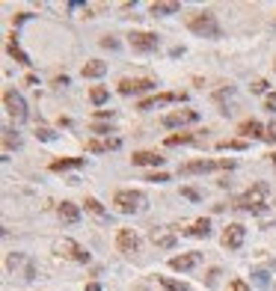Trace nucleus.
<instances>
[{"mask_svg":"<svg viewBox=\"0 0 276 291\" xmlns=\"http://www.w3.org/2000/svg\"><path fill=\"white\" fill-rule=\"evenodd\" d=\"M232 208H238V211H252V214L267 211V208H270V187H267L264 181L252 184L246 193H241L235 202H232Z\"/></svg>","mask_w":276,"mask_h":291,"instance_id":"1","label":"nucleus"},{"mask_svg":"<svg viewBox=\"0 0 276 291\" xmlns=\"http://www.w3.org/2000/svg\"><path fill=\"white\" fill-rule=\"evenodd\" d=\"M187 27L190 33H196V36H202V39H220L223 30H220V24H217V15L214 12H193L190 18H187Z\"/></svg>","mask_w":276,"mask_h":291,"instance_id":"2","label":"nucleus"},{"mask_svg":"<svg viewBox=\"0 0 276 291\" xmlns=\"http://www.w3.org/2000/svg\"><path fill=\"white\" fill-rule=\"evenodd\" d=\"M113 205H119L122 214H134V211H143L146 208V196L140 190H119L113 196Z\"/></svg>","mask_w":276,"mask_h":291,"instance_id":"3","label":"nucleus"},{"mask_svg":"<svg viewBox=\"0 0 276 291\" xmlns=\"http://www.w3.org/2000/svg\"><path fill=\"white\" fill-rule=\"evenodd\" d=\"M214 169H235V161H187L178 166L181 175H199V172H214Z\"/></svg>","mask_w":276,"mask_h":291,"instance_id":"4","label":"nucleus"},{"mask_svg":"<svg viewBox=\"0 0 276 291\" xmlns=\"http://www.w3.org/2000/svg\"><path fill=\"white\" fill-rule=\"evenodd\" d=\"M3 107H6V113L12 116V119H27V101L21 98V92H15V89H6L3 92Z\"/></svg>","mask_w":276,"mask_h":291,"instance_id":"5","label":"nucleus"},{"mask_svg":"<svg viewBox=\"0 0 276 291\" xmlns=\"http://www.w3.org/2000/svg\"><path fill=\"white\" fill-rule=\"evenodd\" d=\"M57 253H62L65 259H71V261H80V264H86V261H89L86 247H80V244H77V241H71V238H60V241H57Z\"/></svg>","mask_w":276,"mask_h":291,"instance_id":"6","label":"nucleus"},{"mask_svg":"<svg viewBox=\"0 0 276 291\" xmlns=\"http://www.w3.org/2000/svg\"><path fill=\"white\" fill-rule=\"evenodd\" d=\"M128 42H131L134 51H143V54H152V51L160 48V39H157L154 33H143V30H134L128 36Z\"/></svg>","mask_w":276,"mask_h":291,"instance_id":"7","label":"nucleus"},{"mask_svg":"<svg viewBox=\"0 0 276 291\" xmlns=\"http://www.w3.org/2000/svg\"><path fill=\"white\" fill-rule=\"evenodd\" d=\"M244 238H246V229L241 226V223H229V226L223 229V247L226 250H241L244 247Z\"/></svg>","mask_w":276,"mask_h":291,"instance_id":"8","label":"nucleus"},{"mask_svg":"<svg viewBox=\"0 0 276 291\" xmlns=\"http://www.w3.org/2000/svg\"><path fill=\"white\" fill-rule=\"evenodd\" d=\"M157 83L154 80H149V77H125V80H119V92L122 95H134V92H149V89H154Z\"/></svg>","mask_w":276,"mask_h":291,"instance_id":"9","label":"nucleus"},{"mask_svg":"<svg viewBox=\"0 0 276 291\" xmlns=\"http://www.w3.org/2000/svg\"><path fill=\"white\" fill-rule=\"evenodd\" d=\"M116 247H119V253H125V256H134V253L140 250V238L134 235V229H119Z\"/></svg>","mask_w":276,"mask_h":291,"instance_id":"10","label":"nucleus"},{"mask_svg":"<svg viewBox=\"0 0 276 291\" xmlns=\"http://www.w3.org/2000/svg\"><path fill=\"white\" fill-rule=\"evenodd\" d=\"M196 119H199V113H196V110H172V113H166V116H163V128L190 125V122H196Z\"/></svg>","mask_w":276,"mask_h":291,"instance_id":"11","label":"nucleus"},{"mask_svg":"<svg viewBox=\"0 0 276 291\" xmlns=\"http://www.w3.org/2000/svg\"><path fill=\"white\" fill-rule=\"evenodd\" d=\"M172 101H184V92L178 95V92H163V95H152L146 98V101H140L137 107L140 110H152V107H160V104H172Z\"/></svg>","mask_w":276,"mask_h":291,"instance_id":"12","label":"nucleus"},{"mask_svg":"<svg viewBox=\"0 0 276 291\" xmlns=\"http://www.w3.org/2000/svg\"><path fill=\"white\" fill-rule=\"evenodd\" d=\"M199 261H202V253H181V256L169 259V267H172V270H190V267H196Z\"/></svg>","mask_w":276,"mask_h":291,"instance_id":"13","label":"nucleus"},{"mask_svg":"<svg viewBox=\"0 0 276 291\" xmlns=\"http://www.w3.org/2000/svg\"><path fill=\"white\" fill-rule=\"evenodd\" d=\"M57 214H60V220L65 223V226H74V223L80 220V208H77L74 202H60Z\"/></svg>","mask_w":276,"mask_h":291,"instance_id":"14","label":"nucleus"},{"mask_svg":"<svg viewBox=\"0 0 276 291\" xmlns=\"http://www.w3.org/2000/svg\"><path fill=\"white\" fill-rule=\"evenodd\" d=\"M119 146H122L119 137H110V140H89V143H86V152L101 155V152H110V149H119Z\"/></svg>","mask_w":276,"mask_h":291,"instance_id":"15","label":"nucleus"},{"mask_svg":"<svg viewBox=\"0 0 276 291\" xmlns=\"http://www.w3.org/2000/svg\"><path fill=\"white\" fill-rule=\"evenodd\" d=\"M134 166H160L166 158H160L157 152H134Z\"/></svg>","mask_w":276,"mask_h":291,"instance_id":"16","label":"nucleus"},{"mask_svg":"<svg viewBox=\"0 0 276 291\" xmlns=\"http://www.w3.org/2000/svg\"><path fill=\"white\" fill-rule=\"evenodd\" d=\"M208 232H211L208 217H199V220H193L190 229H184V235H190V238H208Z\"/></svg>","mask_w":276,"mask_h":291,"instance_id":"17","label":"nucleus"},{"mask_svg":"<svg viewBox=\"0 0 276 291\" xmlns=\"http://www.w3.org/2000/svg\"><path fill=\"white\" fill-rule=\"evenodd\" d=\"M86 163V158H60V161L51 163V169L54 172H65V169H80Z\"/></svg>","mask_w":276,"mask_h":291,"instance_id":"18","label":"nucleus"},{"mask_svg":"<svg viewBox=\"0 0 276 291\" xmlns=\"http://www.w3.org/2000/svg\"><path fill=\"white\" fill-rule=\"evenodd\" d=\"M261 131H264V125L258 119H246V122L238 125V134H244V137H264Z\"/></svg>","mask_w":276,"mask_h":291,"instance_id":"19","label":"nucleus"},{"mask_svg":"<svg viewBox=\"0 0 276 291\" xmlns=\"http://www.w3.org/2000/svg\"><path fill=\"white\" fill-rule=\"evenodd\" d=\"M6 51H9V57H15V60H18L21 65H30V57H27V54L18 48V39H15V36H9V45H6Z\"/></svg>","mask_w":276,"mask_h":291,"instance_id":"20","label":"nucleus"},{"mask_svg":"<svg viewBox=\"0 0 276 291\" xmlns=\"http://www.w3.org/2000/svg\"><path fill=\"white\" fill-rule=\"evenodd\" d=\"M104 71H107V63H101V60H89L83 65V77H101Z\"/></svg>","mask_w":276,"mask_h":291,"instance_id":"21","label":"nucleus"},{"mask_svg":"<svg viewBox=\"0 0 276 291\" xmlns=\"http://www.w3.org/2000/svg\"><path fill=\"white\" fill-rule=\"evenodd\" d=\"M181 6L175 3V0H169V3H152V15H175Z\"/></svg>","mask_w":276,"mask_h":291,"instance_id":"22","label":"nucleus"},{"mask_svg":"<svg viewBox=\"0 0 276 291\" xmlns=\"http://www.w3.org/2000/svg\"><path fill=\"white\" fill-rule=\"evenodd\" d=\"M83 205H86V211H89V214H95L98 220H107V217H110V214H107V208H104L98 199H92V196L86 199V202H83Z\"/></svg>","mask_w":276,"mask_h":291,"instance_id":"23","label":"nucleus"},{"mask_svg":"<svg viewBox=\"0 0 276 291\" xmlns=\"http://www.w3.org/2000/svg\"><path fill=\"white\" fill-rule=\"evenodd\" d=\"M160 285L166 291H190L187 282H178V279H172V276H160Z\"/></svg>","mask_w":276,"mask_h":291,"instance_id":"24","label":"nucleus"},{"mask_svg":"<svg viewBox=\"0 0 276 291\" xmlns=\"http://www.w3.org/2000/svg\"><path fill=\"white\" fill-rule=\"evenodd\" d=\"M3 146H6V152H9L12 146L18 149V146H21V137H18V131H12V128L3 131Z\"/></svg>","mask_w":276,"mask_h":291,"instance_id":"25","label":"nucleus"},{"mask_svg":"<svg viewBox=\"0 0 276 291\" xmlns=\"http://www.w3.org/2000/svg\"><path fill=\"white\" fill-rule=\"evenodd\" d=\"M107 95H110V92H107L104 86H92V89H89V101H92V104H104Z\"/></svg>","mask_w":276,"mask_h":291,"instance_id":"26","label":"nucleus"},{"mask_svg":"<svg viewBox=\"0 0 276 291\" xmlns=\"http://www.w3.org/2000/svg\"><path fill=\"white\" fill-rule=\"evenodd\" d=\"M152 241L157 247H172V244H175V238H172V235H163V232H154Z\"/></svg>","mask_w":276,"mask_h":291,"instance_id":"27","label":"nucleus"},{"mask_svg":"<svg viewBox=\"0 0 276 291\" xmlns=\"http://www.w3.org/2000/svg\"><path fill=\"white\" fill-rule=\"evenodd\" d=\"M217 149H246V140H220Z\"/></svg>","mask_w":276,"mask_h":291,"instance_id":"28","label":"nucleus"},{"mask_svg":"<svg viewBox=\"0 0 276 291\" xmlns=\"http://www.w3.org/2000/svg\"><path fill=\"white\" fill-rule=\"evenodd\" d=\"M252 276H255V285H258V288H267V285H270V273H267V270H255Z\"/></svg>","mask_w":276,"mask_h":291,"instance_id":"29","label":"nucleus"},{"mask_svg":"<svg viewBox=\"0 0 276 291\" xmlns=\"http://www.w3.org/2000/svg\"><path fill=\"white\" fill-rule=\"evenodd\" d=\"M193 140V134H172V137H166V146H178V143H190Z\"/></svg>","mask_w":276,"mask_h":291,"instance_id":"30","label":"nucleus"},{"mask_svg":"<svg viewBox=\"0 0 276 291\" xmlns=\"http://www.w3.org/2000/svg\"><path fill=\"white\" fill-rule=\"evenodd\" d=\"M101 48H110V51H116V48H119V42H116L113 36H104V39H101Z\"/></svg>","mask_w":276,"mask_h":291,"instance_id":"31","label":"nucleus"},{"mask_svg":"<svg viewBox=\"0 0 276 291\" xmlns=\"http://www.w3.org/2000/svg\"><path fill=\"white\" fill-rule=\"evenodd\" d=\"M146 181H154V184H163V181H169V175H166V172H154V175H149Z\"/></svg>","mask_w":276,"mask_h":291,"instance_id":"32","label":"nucleus"},{"mask_svg":"<svg viewBox=\"0 0 276 291\" xmlns=\"http://www.w3.org/2000/svg\"><path fill=\"white\" fill-rule=\"evenodd\" d=\"M229 291H249V285H246L244 279H232V285H229Z\"/></svg>","mask_w":276,"mask_h":291,"instance_id":"33","label":"nucleus"},{"mask_svg":"<svg viewBox=\"0 0 276 291\" xmlns=\"http://www.w3.org/2000/svg\"><path fill=\"white\" fill-rule=\"evenodd\" d=\"M36 137H39V140H54L57 134H54L51 128H39V131H36Z\"/></svg>","mask_w":276,"mask_h":291,"instance_id":"34","label":"nucleus"},{"mask_svg":"<svg viewBox=\"0 0 276 291\" xmlns=\"http://www.w3.org/2000/svg\"><path fill=\"white\" fill-rule=\"evenodd\" d=\"M264 110H273L276 113V92H270V95L264 98Z\"/></svg>","mask_w":276,"mask_h":291,"instance_id":"35","label":"nucleus"},{"mask_svg":"<svg viewBox=\"0 0 276 291\" xmlns=\"http://www.w3.org/2000/svg\"><path fill=\"white\" fill-rule=\"evenodd\" d=\"M249 89H252V92H267V80H255Z\"/></svg>","mask_w":276,"mask_h":291,"instance_id":"36","label":"nucleus"},{"mask_svg":"<svg viewBox=\"0 0 276 291\" xmlns=\"http://www.w3.org/2000/svg\"><path fill=\"white\" fill-rule=\"evenodd\" d=\"M264 140L276 143V122H270V125H267V134H264Z\"/></svg>","mask_w":276,"mask_h":291,"instance_id":"37","label":"nucleus"},{"mask_svg":"<svg viewBox=\"0 0 276 291\" xmlns=\"http://www.w3.org/2000/svg\"><path fill=\"white\" fill-rule=\"evenodd\" d=\"M217 276H220V267L208 270V279H205V282H208V285H217Z\"/></svg>","mask_w":276,"mask_h":291,"instance_id":"38","label":"nucleus"},{"mask_svg":"<svg viewBox=\"0 0 276 291\" xmlns=\"http://www.w3.org/2000/svg\"><path fill=\"white\" fill-rule=\"evenodd\" d=\"M95 116H98V119H113V116H116V113H113V110H98V113H95Z\"/></svg>","mask_w":276,"mask_h":291,"instance_id":"39","label":"nucleus"},{"mask_svg":"<svg viewBox=\"0 0 276 291\" xmlns=\"http://www.w3.org/2000/svg\"><path fill=\"white\" fill-rule=\"evenodd\" d=\"M92 131H95V134H110V128H107V125H101V122H95Z\"/></svg>","mask_w":276,"mask_h":291,"instance_id":"40","label":"nucleus"},{"mask_svg":"<svg viewBox=\"0 0 276 291\" xmlns=\"http://www.w3.org/2000/svg\"><path fill=\"white\" fill-rule=\"evenodd\" d=\"M181 193L187 196V199H199V193H196V190H193V187H184Z\"/></svg>","mask_w":276,"mask_h":291,"instance_id":"41","label":"nucleus"},{"mask_svg":"<svg viewBox=\"0 0 276 291\" xmlns=\"http://www.w3.org/2000/svg\"><path fill=\"white\" fill-rule=\"evenodd\" d=\"M86 291H101V285H98V282H89V285H86Z\"/></svg>","mask_w":276,"mask_h":291,"instance_id":"42","label":"nucleus"},{"mask_svg":"<svg viewBox=\"0 0 276 291\" xmlns=\"http://www.w3.org/2000/svg\"><path fill=\"white\" fill-rule=\"evenodd\" d=\"M270 161H273V166H276V152H273V155H270Z\"/></svg>","mask_w":276,"mask_h":291,"instance_id":"43","label":"nucleus"}]
</instances>
